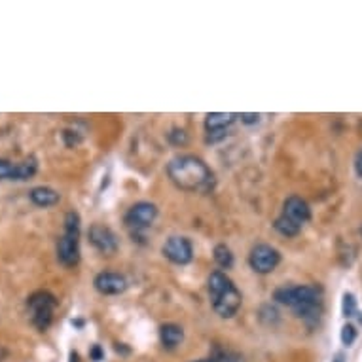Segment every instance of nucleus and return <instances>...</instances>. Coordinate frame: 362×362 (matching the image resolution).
I'll list each match as a JSON object with an SVG mask.
<instances>
[{"mask_svg": "<svg viewBox=\"0 0 362 362\" xmlns=\"http://www.w3.org/2000/svg\"><path fill=\"white\" fill-rule=\"evenodd\" d=\"M199 362H210V361H199Z\"/></svg>", "mask_w": 362, "mask_h": 362, "instance_id": "25", "label": "nucleus"}, {"mask_svg": "<svg viewBox=\"0 0 362 362\" xmlns=\"http://www.w3.org/2000/svg\"><path fill=\"white\" fill-rule=\"evenodd\" d=\"M160 340L161 345L165 349H174L179 347L184 340V332H182V328L179 325H173V323H169V325H163L160 330Z\"/></svg>", "mask_w": 362, "mask_h": 362, "instance_id": "15", "label": "nucleus"}, {"mask_svg": "<svg viewBox=\"0 0 362 362\" xmlns=\"http://www.w3.org/2000/svg\"><path fill=\"white\" fill-rule=\"evenodd\" d=\"M281 262V254L277 248H273L271 245H266V243H260V245L253 246L251 251V256H248V264L251 268L256 271V273H271L273 269L279 266Z\"/></svg>", "mask_w": 362, "mask_h": 362, "instance_id": "7", "label": "nucleus"}, {"mask_svg": "<svg viewBox=\"0 0 362 362\" xmlns=\"http://www.w3.org/2000/svg\"><path fill=\"white\" fill-rule=\"evenodd\" d=\"M210 362H241V356L232 349H217Z\"/></svg>", "mask_w": 362, "mask_h": 362, "instance_id": "17", "label": "nucleus"}, {"mask_svg": "<svg viewBox=\"0 0 362 362\" xmlns=\"http://www.w3.org/2000/svg\"><path fill=\"white\" fill-rule=\"evenodd\" d=\"M209 296L212 309L222 319H232L241 307V292L230 277L222 271H212L209 275Z\"/></svg>", "mask_w": 362, "mask_h": 362, "instance_id": "3", "label": "nucleus"}, {"mask_svg": "<svg viewBox=\"0 0 362 362\" xmlns=\"http://www.w3.org/2000/svg\"><path fill=\"white\" fill-rule=\"evenodd\" d=\"M30 201L38 205V207H53L57 205L61 196H59L57 190L50 188V186H37V188L30 190Z\"/></svg>", "mask_w": 362, "mask_h": 362, "instance_id": "14", "label": "nucleus"}, {"mask_svg": "<svg viewBox=\"0 0 362 362\" xmlns=\"http://www.w3.org/2000/svg\"><path fill=\"white\" fill-rule=\"evenodd\" d=\"M341 311L345 319H351L356 315V300L353 294H343V304H341Z\"/></svg>", "mask_w": 362, "mask_h": 362, "instance_id": "18", "label": "nucleus"}, {"mask_svg": "<svg viewBox=\"0 0 362 362\" xmlns=\"http://www.w3.org/2000/svg\"><path fill=\"white\" fill-rule=\"evenodd\" d=\"M167 174L177 188L184 192H209L215 174L209 165L196 156H177L169 161Z\"/></svg>", "mask_w": 362, "mask_h": 362, "instance_id": "1", "label": "nucleus"}, {"mask_svg": "<svg viewBox=\"0 0 362 362\" xmlns=\"http://www.w3.org/2000/svg\"><path fill=\"white\" fill-rule=\"evenodd\" d=\"M355 338H356L355 326L349 325V323H347V325L341 328V343H343L345 347H349V345H353Z\"/></svg>", "mask_w": 362, "mask_h": 362, "instance_id": "19", "label": "nucleus"}, {"mask_svg": "<svg viewBox=\"0 0 362 362\" xmlns=\"http://www.w3.org/2000/svg\"><path fill=\"white\" fill-rule=\"evenodd\" d=\"M95 289L99 290L101 294L114 296V294H122L123 290L127 289V281H125V277L120 275V273L102 271V273H99V275L95 277Z\"/></svg>", "mask_w": 362, "mask_h": 362, "instance_id": "12", "label": "nucleus"}, {"mask_svg": "<svg viewBox=\"0 0 362 362\" xmlns=\"http://www.w3.org/2000/svg\"><path fill=\"white\" fill-rule=\"evenodd\" d=\"M215 260L220 268L230 269L233 266V254L232 251L226 245H217L215 246Z\"/></svg>", "mask_w": 362, "mask_h": 362, "instance_id": "16", "label": "nucleus"}, {"mask_svg": "<svg viewBox=\"0 0 362 362\" xmlns=\"http://www.w3.org/2000/svg\"><path fill=\"white\" fill-rule=\"evenodd\" d=\"M161 253L167 260H171L177 266H186L194 258V246L188 237H182V235H171L165 241V245L161 248Z\"/></svg>", "mask_w": 362, "mask_h": 362, "instance_id": "9", "label": "nucleus"}, {"mask_svg": "<svg viewBox=\"0 0 362 362\" xmlns=\"http://www.w3.org/2000/svg\"><path fill=\"white\" fill-rule=\"evenodd\" d=\"M311 218V209L305 199L290 196L282 205V215L275 220V230L284 237H294L300 233L302 226Z\"/></svg>", "mask_w": 362, "mask_h": 362, "instance_id": "4", "label": "nucleus"}, {"mask_svg": "<svg viewBox=\"0 0 362 362\" xmlns=\"http://www.w3.org/2000/svg\"><path fill=\"white\" fill-rule=\"evenodd\" d=\"M55 309H57V298L48 290H38L27 298V311H29L30 323L37 326L40 332L50 328Z\"/></svg>", "mask_w": 362, "mask_h": 362, "instance_id": "6", "label": "nucleus"}, {"mask_svg": "<svg viewBox=\"0 0 362 362\" xmlns=\"http://www.w3.org/2000/svg\"><path fill=\"white\" fill-rule=\"evenodd\" d=\"M57 258L66 268L80 262V217L74 210L66 212L65 232L57 241Z\"/></svg>", "mask_w": 362, "mask_h": 362, "instance_id": "5", "label": "nucleus"}, {"mask_svg": "<svg viewBox=\"0 0 362 362\" xmlns=\"http://www.w3.org/2000/svg\"><path fill=\"white\" fill-rule=\"evenodd\" d=\"M332 362H345V359H343V355H336V359Z\"/></svg>", "mask_w": 362, "mask_h": 362, "instance_id": "24", "label": "nucleus"}, {"mask_svg": "<svg viewBox=\"0 0 362 362\" xmlns=\"http://www.w3.org/2000/svg\"><path fill=\"white\" fill-rule=\"evenodd\" d=\"M273 298L282 305L294 309L300 319L305 323H317L323 313V298L317 287L298 284V287H281L273 292Z\"/></svg>", "mask_w": 362, "mask_h": 362, "instance_id": "2", "label": "nucleus"}, {"mask_svg": "<svg viewBox=\"0 0 362 362\" xmlns=\"http://www.w3.org/2000/svg\"><path fill=\"white\" fill-rule=\"evenodd\" d=\"M355 171H356V177L359 179H362V148L356 152L355 156Z\"/></svg>", "mask_w": 362, "mask_h": 362, "instance_id": "22", "label": "nucleus"}, {"mask_svg": "<svg viewBox=\"0 0 362 362\" xmlns=\"http://www.w3.org/2000/svg\"><path fill=\"white\" fill-rule=\"evenodd\" d=\"M239 118L243 123L253 125V123H258V120H260V114H239Z\"/></svg>", "mask_w": 362, "mask_h": 362, "instance_id": "21", "label": "nucleus"}, {"mask_svg": "<svg viewBox=\"0 0 362 362\" xmlns=\"http://www.w3.org/2000/svg\"><path fill=\"white\" fill-rule=\"evenodd\" d=\"M239 118V114H232V112H212L207 114L205 120V129L207 133H228L232 127V123Z\"/></svg>", "mask_w": 362, "mask_h": 362, "instance_id": "13", "label": "nucleus"}, {"mask_svg": "<svg viewBox=\"0 0 362 362\" xmlns=\"http://www.w3.org/2000/svg\"><path fill=\"white\" fill-rule=\"evenodd\" d=\"M89 243L102 254H114L118 251L116 233L110 230L109 226L93 224L87 232Z\"/></svg>", "mask_w": 362, "mask_h": 362, "instance_id": "11", "label": "nucleus"}, {"mask_svg": "<svg viewBox=\"0 0 362 362\" xmlns=\"http://www.w3.org/2000/svg\"><path fill=\"white\" fill-rule=\"evenodd\" d=\"M91 355H93L95 362H99V361H101V356H102V353H101V347H99V345H95V347H93V351H91Z\"/></svg>", "mask_w": 362, "mask_h": 362, "instance_id": "23", "label": "nucleus"}, {"mask_svg": "<svg viewBox=\"0 0 362 362\" xmlns=\"http://www.w3.org/2000/svg\"><path fill=\"white\" fill-rule=\"evenodd\" d=\"M158 217V207L150 201H141L135 203L127 215H125V224L133 232H143L146 228H150L152 222Z\"/></svg>", "mask_w": 362, "mask_h": 362, "instance_id": "8", "label": "nucleus"}, {"mask_svg": "<svg viewBox=\"0 0 362 362\" xmlns=\"http://www.w3.org/2000/svg\"><path fill=\"white\" fill-rule=\"evenodd\" d=\"M38 169V163L35 158H29L25 161L0 160V181H29L35 177Z\"/></svg>", "mask_w": 362, "mask_h": 362, "instance_id": "10", "label": "nucleus"}, {"mask_svg": "<svg viewBox=\"0 0 362 362\" xmlns=\"http://www.w3.org/2000/svg\"><path fill=\"white\" fill-rule=\"evenodd\" d=\"M169 141L173 145H186L188 137H186V133L182 129H173V133H169Z\"/></svg>", "mask_w": 362, "mask_h": 362, "instance_id": "20", "label": "nucleus"}]
</instances>
